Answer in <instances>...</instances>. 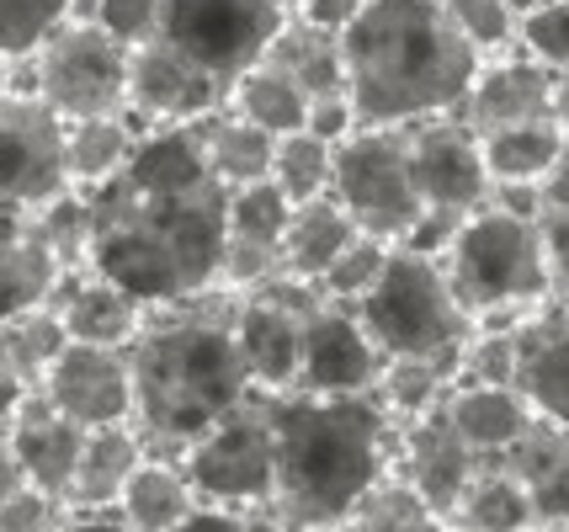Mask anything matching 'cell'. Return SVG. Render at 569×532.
<instances>
[{"label": "cell", "instance_id": "cell-36", "mask_svg": "<svg viewBox=\"0 0 569 532\" xmlns=\"http://www.w3.org/2000/svg\"><path fill=\"white\" fill-rule=\"evenodd\" d=\"M442 522L447 516H437V511L426 506L421 495L389 469L378 484L362 490V501L347 511V522L336 532H442Z\"/></svg>", "mask_w": 569, "mask_h": 532}, {"label": "cell", "instance_id": "cell-6", "mask_svg": "<svg viewBox=\"0 0 569 532\" xmlns=\"http://www.w3.org/2000/svg\"><path fill=\"white\" fill-rule=\"evenodd\" d=\"M357 320L383 357H458L469 335V309L452 299L437 255L395 245L383 272L357 299Z\"/></svg>", "mask_w": 569, "mask_h": 532}, {"label": "cell", "instance_id": "cell-45", "mask_svg": "<svg viewBox=\"0 0 569 532\" xmlns=\"http://www.w3.org/2000/svg\"><path fill=\"white\" fill-rule=\"evenodd\" d=\"M171 532H272L261 522V511H240V506H213V501H198Z\"/></svg>", "mask_w": 569, "mask_h": 532}, {"label": "cell", "instance_id": "cell-29", "mask_svg": "<svg viewBox=\"0 0 569 532\" xmlns=\"http://www.w3.org/2000/svg\"><path fill=\"white\" fill-rule=\"evenodd\" d=\"M282 76H293V86L315 102V97H330V91H347V70H341V32H325V27L303 22V17H288L282 32L267 49Z\"/></svg>", "mask_w": 569, "mask_h": 532}, {"label": "cell", "instance_id": "cell-22", "mask_svg": "<svg viewBox=\"0 0 569 532\" xmlns=\"http://www.w3.org/2000/svg\"><path fill=\"white\" fill-rule=\"evenodd\" d=\"M442 415L469 442V453L479 463H500L538 421L517 383H452L442 400Z\"/></svg>", "mask_w": 569, "mask_h": 532}, {"label": "cell", "instance_id": "cell-34", "mask_svg": "<svg viewBox=\"0 0 569 532\" xmlns=\"http://www.w3.org/2000/svg\"><path fill=\"white\" fill-rule=\"evenodd\" d=\"M229 112H240L246 123L267 128V133H293L303 128V112H309V97L293 86V76H282L272 59H261V64H250L246 76L229 86V97H223Z\"/></svg>", "mask_w": 569, "mask_h": 532}, {"label": "cell", "instance_id": "cell-4", "mask_svg": "<svg viewBox=\"0 0 569 532\" xmlns=\"http://www.w3.org/2000/svg\"><path fill=\"white\" fill-rule=\"evenodd\" d=\"M479 53L442 17L437 0H368L341 27V70L357 123L410 128L447 118L469 97Z\"/></svg>", "mask_w": 569, "mask_h": 532}, {"label": "cell", "instance_id": "cell-42", "mask_svg": "<svg viewBox=\"0 0 569 532\" xmlns=\"http://www.w3.org/2000/svg\"><path fill=\"white\" fill-rule=\"evenodd\" d=\"M517 43L548 76H569V0H538L517 11Z\"/></svg>", "mask_w": 569, "mask_h": 532}, {"label": "cell", "instance_id": "cell-20", "mask_svg": "<svg viewBox=\"0 0 569 532\" xmlns=\"http://www.w3.org/2000/svg\"><path fill=\"white\" fill-rule=\"evenodd\" d=\"M49 309L59 314V325H64L70 341H86V347H123V352L149 314L133 293H123L118 282L97 278V272H86V267L59 278Z\"/></svg>", "mask_w": 569, "mask_h": 532}, {"label": "cell", "instance_id": "cell-39", "mask_svg": "<svg viewBox=\"0 0 569 532\" xmlns=\"http://www.w3.org/2000/svg\"><path fill=\"white\" fill-rule=\"evenodd\" d=\"M74 17V0H0V59H32L53 27Z\"/></svg>", "mask_w": 569, "mask_h": 532}, {"label": "cell", "instance_id": "cell-35", "mask_svg": "<svg viewBox=\"0 0 569 532\" xmlns=\"http://www.w3.org/2000/svg\"><path fill=\"white\" fill-rule=\"evenodd\" d=\"M64 347H70V335H64V325H59V314L49 304L0 320V368L17 373L27 389L43 383V373L53 368V357Z\"/></svg>", "mask_w": 569, "mask_h": 532}, {"label": "cell", "instance_id": "cell-7", "mask_svg": "<svg viewBox=\"0 0 569 532\" xmlns=\"http://www.w3.org/2000/svg\"><path fill=\"white\" fill-rule=\"evenodd\" d=\"M288 17L293 0H160L154 38L229 97V86L267 59Z\"/></svg>", "mask_w": 569, "mask_h": 532}, {"label": "cell", "instance_id": "cell-31", "mask_svg": "<svg viewBox=\"0 0 569 532\" xmlns=\"http://www.w3.org/2000/svg\"><path fill=\"white\" fill-rule=\"evenodd\" d=\"M452 383H458V357H383L372 400L399 426V421H416V415L442 405Z\"/></svg>", "mask_w": 569, "mask_h": 532}, {"label": "cell", "instance_id": "cell-30", "mask_svg": "<svg viewBox=\"0 0 569 532\" xmlns=\"http://www.w3.org/2000/svg\"><path fill=\"white\" fill-rule=\"evenodd\" d=\"M198 133H202V154H208V171L223 181V187H250V181H267L272 171V133L267 128L246 123L240 112H208L198 118Z\"/></svg>", "mask_w": 569, "mask_h": 532}, {"label": "cell", "instance_id": "cell-37", "mask_svg": "<svg viewBox=\"0 0 569 532\" xmlns=\"http://www.w3.org/2000/svg\"><path fill=\"white\" fill-rule=\"evenodd\" d=\"M330 171H336V144L315 139L309 128H293V133H277L272 144V181L288 203H309V198H325L330 192Z\"/></svg>", "mask_w": 569, "mask_h": 532}, {"label": "cell", "instance_id": "cell-33", "mask_svg": "<svg viewBox=\"0 0 569 532\" xmlns=\"http://www.w3.org/2000/svg\"><path fill=\"white\" fill-rule=\"evenodd\" d=\"M479 154H485V171H490L496 187H538L548 177V165L565 154V139L543 118V123H517L485 133Z\"/></svg>", "mask_w": 569, "mask_h": 532}, {"label": "cell", "instance_id": "cell-12", "mask_svg": "<svg viewBox=\"0 0 569 532\" xmlns=\"http://www.w3.org/2000/svg\"><path fill=\"white\" fill-rule=\"evenodd\" d=\"M315 288L293 278H277L267 288L234 293V347L250 373V389L288 394L298 383V357H303V320L315 309Z\"/></svg>", "mask_w": 569, "mask_h": 532}, {"label": "cell", "instance_id": "cell-44", "mask_svg": "<svg viewBox=\"0 0 569 532\" xmlns=\"http://www.w3.org/2000/svg\"><path fill=\"white\" fill-rule=\"evenodd\" d=\"M91 22H101L118 43H144L160 27V0H91Z\"/></svg>", "mask_w": 569, "mask_h": 532}, {"label": "cell", "instance_id": "cell-49", "mask_svg": "<svg viewBox=\"0 0 569 532\" xmlns=\"http://www.w3.org/2000/svg\"><path fill=\"white\" fill-rule=\"evenodd\" d=\"M538 213H565L569 219V150L548 165V177L538 181Z\"/></svg>", "mask_w": 569, "mask_h": 532}, {"label": "cell", "instance_id": "cell-15", "mask_svg": "<svg viewBox=\"0 0 569 532\" xmlns=\"http://www.w3.org/2000/svg\"><path fill=\"white\" fill-rule=\"evenodd\" d=\"M383 373V352L372 347L357 309L315 299L303 320V357H298V383L303 394H372Z\"/></svg>", "mask_w": 569, "mask_h": 532}, {"label": "cell", "instance_id": "cell-8", "mask_svg": "<svg viewBox=\"0 0 569 532\" xmlns=\"http://www.w3.org/2000/svg\"><path fill=\"white\" fill-rule=\"evenodd\" d=\"M32 76L27 91L74 123V118H107V112H128V43L91 17H70L53 27L27 59Z\"/></svg>", "mask_w": 569, "mask_h": 532}, {"label": "cell", "instance_id": "cell-47", "mask_svg": "<svg viewBox=\"0 0 569 532\" xmlns=\"http://www.w3.org/2000/svg\"><path fill=\"white\" fill-rule=\"evenodd\" d=\"M538 229H543V255H548L553 293H569V219L565 213H538Z\"/></svg>", "mask_w": 569, "mask_h": 532}, {"label": "cell", "instance_id": "cell-40", "mask_svg": "<svg viewBox=\"0 0 569 532\" xmlns=\"http://www.w3.org/2000/svg\"><path fill=\"white\" fill-rule=\"evenodd\" d=\"M288 213H293V203L277 192L272 181L229 187V198H223V224H229V234H240V240H267V245H277L282 229H288Z\"/></svg>", "mask_w": 569, "mask_h": 532}, {"label": "cell", "instance_id": "cell-16", "mask_svg": "<svg viewBox=\"0 0 569 532\" xmlns=\"http://www.w3.org/2000/svg\"><path fill=\"white\" fill-rule=\"evenodd\" d=\"M223 107V91L213 80L192 70L176 49L160 38H144L128 49V112L133 123H198Z\"/></svg>", "mask_w": 569, "mask_h": 532}, {"label": "cell", "instance_id": "cell-1", "mask_svg": "<svg viewBox=\"0 0 569 532\" xmlns=\"http://www.w3.org/2000/svg\"><path fill=\"white\" fill-rule=\"evenodd\" d=\"M223 187L208 171L198 123H154L139 133L112 181L80 192L86 203V272L118 282L144 309L219 288Z\"/></svg>", "mask_w": 569, "mask_h": 532}, {"label": "cell", "instance_id": "cell-26", "mask_svg": "<svg viewBox=\"0 0 569 532\" xmlns=\"http://www.w3.org/2000/svg\"><path fill=\"white\" fill-rule=\"evenodd\" d=\"M198 506V490L187 480L181 458H166V453H144L133 463L128 484L118 490V528L128 532H171L187 511Z\"/></svg>", "mask_w": 569, "mask_h": 532}, {"label": "cell", "instance_id": "cell-14", "mask_svg": "<svg viewBox=\"0 0 569 532\" xmlns=\"http://www.w3.org/2000/svg\"><path fill=\"white\" fill-rule=\"evenodd\" d=\"M405 144H410V177H416V192H421L426 208L473 213L479 203H490L496 181L485 171L479 139H473L452 112H447V118L410 123L405 128Z\"/></svg>", "mask_w": 569, "mask_h": 532}, {"label": "cell", "instance_id": "cell-10", "mask_svg": "<svg viewBox=\"0 0 569 532\" xmlns=\"http://www.w3.org/2000/svg\"><path fill=\"white\" fill-rule=\"evenodd\" d=\"M181 469L198 490V501L213 506H240L261 511L272 506L277 490V453H272V421H267V400L256 394L250 405H240L234 415H223L219 426H208L181 448Z\"/></svg>", "mask_w": 569, "mask_h": 532}, {"label": "cell", "instance_id": "cell-2", "mask_svg": "<svg viewBox=\"0 0 569 532\" xmlns=\"http://www.w3.org/2000/svg\"><path fill=\"white\" fill-rule=\"evenodd\" d=\"M133 368V421L149 453L181 458L208 426L256 400L234 347V293H198L144 314L128 341Z\"/></svg>", "mask_w": 569, "mask_h": 532}, {"label": "cell", "instance_id": "cell-3", "mask_svg": "<svg viewBox=\"0 0 569 532\" xmlns=\"http://www.w3.org/2000/svg\"><path fill=\"white\" fill-rule=\"evenodd\" d=\"M277 453L272 532H336L362 490L395 469V421L372 394H267Z\"/></svg>", "mask_w": 569, "mask_h": 532}, {"label": "cell", "instance_id": "cell-28", "mask_svg": "<svg viewBox=\"0 0 569 532\" xmlns=\"http://www.w3.org/2000/svg\"><path fill=\"white\" fill-rule=\"evenodd\" d=\"M139 133H144V123H133V112L64 123V165H70L74 192H91V187L118 177L128 165V154H133V144H139Z\"/></svg>", "mask_w": 569, "mask_h": 532}, {"label": "cell", "instance_id": "cell-17", "mask_svg": "<svg viewBox=\"0 0 569 532\" xmlns=\"http://www.w3.org/2000/svg\"><path fill=\"white\" fill-rule=\"evenodd\" d=\"M395 458H399L395 474L410 484L437 516H447V511L458 506L463 484H469L473 469H479V458H473L469 442L452 431V421L442 415V405L416 415V421H399L395 426Z\"/></svg>", "mask_w": 569, "mask_h": 532}, {"label": "cell", "instance_id": "cell-19", "mask_svg": "<svg viewBox=\"0 0 569 532\" xmlns=\"http://www.w3.org/2000/svg\"><path fill=\"white\" fill-rule=\"evenodd\" d=\"M548 102H553V76L543 64H532L527 53L517 59H485L479 76H473L469 97L458 102V123L469 128L473 139L496 133V128H517V123H543L548 118Z\"/></svg>", "mask_w": 569, "mask_h": 532}, {"label": "cell", "instance_id": "cell-48", "mask_svg": "<svg viewBox=\"0 0 569 532\" xmlns=\"http://www.w3.org/2000/svg\"><path fill=\"white\" fill-rule=\"evenodd\" d=\"M362 6H368V0H293V17L325 27V32H341V27H347Z\"/></svg>", "mask_w": 569, "mask_h": 532}, {"label": "cell", "instance_id": "cell-50", "mask_svg": "<svg viewBox=\"0 0 569 532\" xmlns=\"http://www.w3.org/2000/svg\"><path fill=\"white\" fill-rule=\"evenodd\" d=\"M27 394H32V389H27V383L17 379V373H6V368H0V436L11 431V421H17V410L27 405Z\"/></svg>", "mask_w": 569, "mask_h": 532}, {"label": "cell", "instance_id": "cell-38", "mask_svg": "<svg viewBox=\"0 0 569 532\" xmlns=\"http://www.w3.org/2000/svg\"><path fill=\"white\" fill-rule=\"evenodd\" d=\"M389 251H395L389 240H378V234H362V229H357L347 251L325 267V278L315 282V293H320V299H330V304H347L351 309L372 288V282H378V272H383Z\"/></svg>", "mask_w": 569, "mask_h": 532}, {"label": "cell", "instance_id": "cell-32", "mask_svg": "<svg viewBox=\"0 0 569 532\" xmlns=\"http://www.w3.org/2000/svg\"><path fill=\"white\" fill-rule=\"evenodd\" d=\"M447 522L469 532H532V501L506 463H479Z\"/></svg>", "mask_w": 569, "mask_h": 532}, {"label": "cell", "instance_id": "cell-13", "mask_svg": "<svg viewBox=\"0 0 569 532\" xmlns=\"http://www.w3.org/2000/svg\"><path fill=\"white\" fill-rule=\"evenodd\" d=\"M38 400L59 415H70L74 426H123L133 421V368L123 347H86L70 341L53 357L43 383L32 389Z\"/></svg>", "mask_w": 569, "mask_h": 532}, {"label": "cell", "instance_id": "cell-25", "mask_svg": "<svg viewBox=\"0 0 569 532\" xmlns=\"http://www.w3.org/2000/svg\"><path fill=\"white\" fill-rule=\"evenodd\" d=\"M532 501V528H569V436L548 421H532L511 453L500 458Z\"/></svg>", "mask_w": 569, "mask_h": 532}, {"label": "cell", "instance_id": "cell-54", "mask_svg": "<svg viewBox=\"0 0 569 532\" xmlns=\"http://www.w3.org/2000/svg\"><path fill=\"white\" fill-rule=\"evenodd\" d=\"M442 532H469V528H458V522H442Z\"/></svg>", "mask_w": 569, "mask_h": 532}, {"label": "cell", "instance_id": "cell-23", "mask_svg": "<svg viewBox=\"0 0 569 532\" xmlns=\"http://www.w3.org/2000/svg\"><path fill=\"white\" fill-rule=\"evenodd\" d=\"M59 278H64V261L38 234L32 213H17V208L0 203V320L43 309Z\"/></svg>", "mask_w": 569, "mask_h": 532}, {"label": "cell", "instance_id": "cell-11", "mask_svg": "<svg viewBox=\"0 0 569 532\" xmlns=\"http://www.w3.org/2000/svg\"><path fill=\"white\" fill-rule=\"evenodd\" d=\"M64 192H74L64 165V118L27 86H11L0 97V203L38 213Z\"/></svg>", "mask_w": 569, "mask_h": 532}, {"label": "cell", "instance_id": "cell-43", "mask_svg": "<svg viewBox=\"0 0 569 532\" xmlns=\"http://www.w3.org/2000/svg\"><path fill=\"white\" fill-rule=\"evenodd\" d=\"M64 516H70L64 501H53V495L32 490V484H17V490L0 501V532H53Z\"/></svg>", "mask_w": 569, "mask_h": 532}, {"label": "cell", "instance_id": "cell-24", "mask_svg": "<svg viewBox=\"0 0 569 532\" xmlns=\"http://www.w3.org/2000/svg\"><path fill=\"white\" fill-rule=\"evenodd\" d=\"M144 453L149 448L139 442V431L128 426V421L123 426H91L86 431V448H80V463H74L64 511H70V516H112L118 490L128 484L133 463Z\"/></svg>", "mask_w": 569, "mask_h": 532}, {"label": "cell", "instance_id": "cell-51", "mask_svg": "<svg viewBox=\"0 0 569 532\" xmlns=\"http://www.w3.org/2000/svg\"><path fill=\"white\" fill-rule=\"evenodd\" d=\"M548 123L559 128V139H565V150H569V76H553V102H548Z\"/></svg>", "mask_w": 569, "mask_h": 532}, {"label": "cell", "instance_id": "cell-53", "mask_svg": "<svg viewBox=\"0 0 569 532\" xmlns=\"http://www.w3.org/2000/svg\"><path fill=\"white\" fill-rule=\"evenodd\" d=\"M91 522V532H128V528H118V516H86Z\"/></svg>", "mask_w": 569, "mask_h": 532}, {"label": "cell", "instance_id": "cell-27", "mask_svg": "<svg viewBox=\"0 0 569 532\" xmlns=\"http://www.w3.org/2000/svg\"><path fill=\"white\" fill-rule=\"evenodd\" d=\"M351 234H357V224H351L347 208L336 203L330 192H325V198H309V203H293L288 229H282V240H277L282 272L293 282H309V288H315V282L325 278V267L351 245Z\"/></svg>", "mask_w": 569, "mask_h": 532}, {"label": "cell", "instance_id": "cell-52", "mask_svg": "<svg viewBox=\"0 0 569 532\" xmlns=\"http://www.w3.org/2000/svg\"><path fill=\"white\" fill-rule=\"evenodd\" d=\"M17 484H22V469H17V453H11V442L0 436V501H6V495H11Z\"/></svg>", "mask_w": 569, "mask_h": 532}, {"label": "cell", "instance_id": "cell-18", "mask_svg": "<svg viewBox=\"0 0 569 532\" xmlns=\"http://www.w3.org/2000/svg\"><path fill=\"white\" fill-rule=\"evenodd\" d=\"M517 389L538 421L569 436V299H543L517 325Z\"/></svg>", "mask_w": 569, "mask_h": 532}, {"label": "cell", "instance_id": "cell-46", "mask_svg": "<svg viewBox=\"0 0 569 532\" xmlns=\"http://www.w3.org/2000/svg\"><path fill=\"white\" fill-rule=\"evenodd\" d=\"M303 128L315 133V139H325V144H341L357 123V107H351L347 91H330V97H315L309 102V112H303Z\"/></svg>", "mask_w": 569, "mask_h": 532}, {"label": "cell", "instance_id": "cell-5", "mask_svg": "<svg viewBox=\"0 0 569 532\" xmlns=\"http://www.w3.org/2000/svg\"><path fill=\"white\" fill-rule=\"evenodd\" d=\"M437 261H442L452 299L469 309L473 325L517 330L543 299H553L538 213L500 203L496 192L458 224V234L447 240Z\"/></svg>", "mask_w": 569, "mask_h": 532}, {"label": "cell", "instance_id": "cell-41", "mask_svg": "<svg viewBox=\"0 0 569 532\" xmlns=\"http://www.w3.org/2000/svg\"><path fill=\"white\" fill-rule=\"evenodd\" d=\"M437 6L479 59H496L517 43V6L511 0H437Z\"/></svg>", "mask_w": 569, "mask_h": 532}, {"label": "cell", "instance_id": "cell-21", "mask_svg": "<svg viewBox=\"0 0 569 532\" xmlns=\"http://www.w3.org/2000/svg\"><path fill=\"white\" fill-rule=\"evenodd\" d=\"M11 453H17V469H22V484L43 490L53 501L70 495L74 463H80V448H86V426H74L70 415L49 410L38 394H27V405L17 410V421L6 431Z\"/></svg>", "mask_w": 569, "mask_h": 532}, {"label": "cell", "instance_id": "cell-9", "mask_svg": "<svg viewBox=\"0 0 569 532\" xmlns=\"http://www.w3.org/2000/svg\"><path fill=\"white\" fill-rule=\"evenodd\" d=\"M330 198L347 208V219L362 234H378L399 245L416 219L426 213L416 177H410V144L405 128H351L336 144V171H330Z\"/></svg>", "mask_w": 569, "mask_h": 532}, {"label": "cell", "instance_id": "cell-55", "mask_svg": "<svg viewBox=\"0 0 569 532\" xmlns=\"http://www.w3.org/2000/svg\"><path fill=\"white\" fill-rule=\"evenodd\" d=\"M511 6H517V11H527V6H538V0H511Z\"/></svg>", "mask_w": 569, "mask_h": 532}]
</instances>
